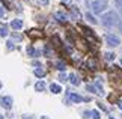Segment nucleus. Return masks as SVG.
Listing matches in <instances>:
<instances>
[{"mask_svg":"<svg viewBox=\"0 0 122 119\" xmlns=\"http://www.w3.org/2000/svg\"><path fill=\"white\" fill-rule=\"evenodd\" d=\"M115 3H116V8L119 9V12L122 14V0H115Z\"/></svg>","mask_w":122,"mask_h":119,"instance_id":"nucleus-23","label":"nucleus"},{"mask_svg":"<svg viewBox=\"0 0 122 119\" xmlns=\"http://www.w3.org/2000/svg\"><path fill=\"white\" fill-rule=\"evenodd\" d=\"M86 18H87V20L89 21H91V23H93V24H97V18H93V15H92V14H86Z\"/></svg>","mask_w":122,"mask_h":119,"instance_id":"nucleus-22","label":"nucleus"},{"mask_svg":"<svg viewBox=\"0 0 122 119\" xmlns=\"http://www.w3.org/2000/svg\"><path fill=\"white\" fill-rule=\"evenodd\" d=\"M38 3L42 5V6H45V5H48V3H50V0H38Z\"/></svg>","mask_w":122,"mask_h":119,"instance_id":"nucleus-26","label":"nucleus"},{"mask_svg":"<svg viewBox=\"0 0 122 119\" xmlns=\"http://www.w3.org/2000/svg\"><path fill=\"white\" fill-rule=\"evenodd\" d=\"M56 68L59 71H65V68H66V66H65V62L63 60H57L56 62Z\"/></svg>","mask_w":122,"mask_h":119,"instance_id":"nucleus-16","label":"nucleus"},{"mask_svg":"<svg viewBox=\"0 0 122 119\" xmlns=\"http://www.w3.org/2000/svg\"><path fill=\"white\" fill-rule=\"evenodd\" d=\"M0 119H3V116H2V115H0Z\"/></svg>","mask_w":122,"mask_h":119,"instance_id":"nucleus-35","label":"nucleus"},{"mask_svg":"<svg viewBox=\"0 0 122 119\" xmlns=\"http://www.w3.org/2000/svg\"><path fill=\"white\" fill-rule=\"evenodd\" d=\"M59 80H60V82H66L68 78H66V75H65L63 72H60V74H59Z\"/></svg>","mask_w":122,"mask_h":119,"instance_id":"nucleus-25","label":"nucleus"},{"mask_svg":"<svg viewBox=\"0 0 122 119\" xmlns=\"http://www.w3.org/2000/svg\"><path fill=\"white\" fill-rule=\"evenodd\" d=\"M27 35H29L30 38H42L44 36V33H42V30H38V29H30L29 32H27Z\"/></svg>","mask_w":122,"mask_h":119,"instance_id":"nucleus-7","label":"nucleus"},{"mask_svg":"<svg viewBox=\"0 0 122 119\" xmlns=\"http://www.w3.org/2000/svg\"><path fill=\"white\" fill-rule=\"evenodd\" d=\"M50 90H51L53 93H60V92H62V88H60L59 84H56V83H51Z\"/></svg>","mask_w":122,"mask_h":119,"instance_id":"nucleus-13","label":"nucleus"},{"mask_svg":"<svg viewBox=\"0 0 122 119\" xmlns=\"http://www.w3.org/2000/svg\"><path fill=\"white\" fill-rule=\"evenodd\" d=\"M109 119H115V118H112V116H110V118H109Z\"/></svg>","mask_w":122,"mask_h":119,"instance_id":"nucleus-36","label":"nucleus"},{"mask_svg":"<svg viewBox=\"0 0 122 119\" xmlns=\"http://www.w3.org/2000/svg\"><path fill=\"white\" fill-rule=\"evenodd\" d=\"M41 119H50V118H47V116H41Z\"/></svg>","mask_w":122,"mask_h":119,"instance_id":"nucleus-32","label":"nucleus"},{"mask_svg":"<svg viewBox=\"0 0 122 119\" xmlns=\"http://www.w3.org/2000/svg\"><path fill=\"white\" fill-rule=\"evenodd\" d=\"M81 29H83V33L86 35V38L87 39H91L92 42H97V36L93 35V32L89 29V27H86V26H81Z\"/></svg>","mask_w":122,"mask_h":119,"instance_id":"nucleus-4","label":"nucleus"},{"mask_svg":"<svg viewBox=\"0 0 122 119\" xmlns=\"http://www.w3.org/2000/svg\"><path fill=\"white\" fill-rule=\"evenodd\" d=\"M87 68L92 69V71L97 69V60H95V59H89V60H87Z\"/></svg>","mask_w":122,"mask_h":119,"instance_id":"nucleus-14","label":"nucleus"},{"mask_svg":"<svg viewBox=\"0 0 122 119\" xmlns=\"http://www.w3.org/2000/svg\"><path fill=\"white\" fill-rule=\"evenodd\" d=\"M106 42H107V45H110V47H118L121 41H119L118 36H115V35H112V33H109V35H106Z\"/></svg>","mask_w":122,"mask_h":119,"instance_id":"nucleus-3","label":"nucleus"},{"mask_svg":"<svg viewBox=\"0 0 122 119\" xmlns=\"http://www.w3.org/2000/svg\"><path fill=\"white\" fill-rule=\"evenodd\" d=\"M27 54L30 56V57H39L41 56V51L33 48V47H27Z\"/></svg>","mask_w":122,"mask_h":119,"instance_id":"nucleus-9","label":"nucleus"},{"mask_svg":"<svg viewBox=\"0 0 122 119\" xmlns=\"http://www.w3.org/2000/svg\"><path fill=\"white\" fill-rule=\"evenodd\" d=\"M35 75H36V77H44V75H45V71L44 69H42V68H36L35 69Z\"/></svg>","mask_w":122,"mask_h":119,"instance_id":"nucleus-17","label":"nucleus"},{"mask_svg":"<svg viewBox=\"0 0 122 119\" xmlns=\"http://www.w3.org/2000/svg\"><path fill=\"white\" fill-rule=\"evenodd\" d=\"M118 107L122 110V99H119V101H118Z\"/></svg>","mask_w":122,"mask_h":119,"instance_id":"nucleus-31","label":"nucleus"},{"mask_svg":"<svg viewBox=\"0 0 122 119\" xmlns=\"http://www.w3.org/2000/svg\"><path fill=\"white\" fill-rule=\"evenodd\" d=\"M23 119H36L35 115H23Z\"/></svg>","mask_w":122,"mask_h":119,"instance_id":"nucleus-27","label":"nucleus"},{"mask_svg":"<svg viewBox=\"0 0 122 119\" xmlns=\"http://www.w3.org/2000/svg\"><path fill=\"white\" fill-rule=\"evenodd\" d=\"M44 89H45V83L44 82H38L35 84V90H38V92H42Z\"/></svg>","mask_w":122,"mask_h":119,"instance_id":"nucleus-15","label":"nucleus"},{"mask_svg":"<svg viewBox=\"0 0 122 119\" xmlns=\"http://www.w3.org/2000/svg\"><path fill=\"white\" fill-rule=\"evenodd\" d=\"M68 98H69L71 103H76V104L83 103V97H80V95H77V93H68Z\"/></svg>","mask_w":122,"mask_h":119,"instance_id":"nucleus-6","label":"nucleus"},{"mask_svg":"<svg viewBox=\"0 0 122 119\" xmlns=\"http://www.w3.org/2000/svg\"><path fill=\"white\" fill-rule=\"evenodd\" d=\"M0 89H2V82H0Z\"/></svg>","mask_w":122,"mask_h":119,"instance_id":"nucleus-34","label":"nucleus"},{"mask_svg":"<svg viewBox=\"0 0 122 119\" xmlns=\"http://www.w3.org/2000/svg\"><path fill=\"white\" fill-rule=\"evenodd\" d=\"M0 104L5 109H11L12 107V98L11 97H2L0 98Z\"/></svg>","mask_w":122,"mask_h":119,"instance_id":"nucleus-5","label":"nucleus"},{"mask_svg":"<svg viewBox=\"0 0 122 119\" xmlns=\"http://www.w3.org/2000/svg\"><path fill=\"white\" fill-rule=\"evenodd\" d=\"M71 2L72 0H62V3H65V5H71Z\"/></svg>","mask_w":122,"mask_h":119,"instance_id":"nucleus-30","label":"nucleus"},{"mask_svg":"<svg viewBox=\"0 0 122 119\" xmlns=\"http://www.w3.org/2000/svg\"><path fill=\"white\" fill-rule=\"evenodd\" d=\"M11 36H12V39H15V41H21L23 39V36L20 35V33H17V32H14Z\"/></svg>","mask_w":122,"mask_h":119,"instance_id":"nucleus-21","label":"nucleus"},{"mask_svg":"<svg viewBox=\"0 0 122 119\" xmlns=\"http://www.w3.org/2000/svg\"><path fill=\"white\" fill-rule=\"evenodd\" d=\"M8 27L6 26H0V36H8Z\"/></svg>","mask_w":122,"mask_h":119,"instance_id":"nucleus-20","label":"nucleus"},{"mask_svg":"<svg viewBox=\"0 0 122 119\" xmlns=\"http://www.w3.org/2000/svg\"><path fill=\"white\" fill-rule=\"evenodd\" d=\"M54 18H56L59 23H66V20H68L66 14H63V12H60V11H57V12L54 14Z\"/></svg>","mask_w":122,"mask_h":119,"instance_id":"nucleus-8","label":"nucleus"},{"mask_svg":"<svg viewBox=\"0 0 122 119\" xmlns=\"http://www.w3.org/2000/svg\"><path fill=\"white\" fill-rule=\"evenodd\" d=\"M107 5H109V0H93L91 3V8L95 14H101L107 8Z\"/></svg>","mask_w":122,"mask_h":119,"instance_id":"nucleus-2","label":"nucleus"},{"mask_svg":"<svg viewBox=\"0 0 122 119\" xmlns=\"http://www.w3.org/2000/svg\"><path fill=\"white\" fill-rule=\"evenodd\" d=\"M44 53H45V56H48V57H51V56H53V50H51V47H50V45H45Z\"/></svg>","mask_w":122,"mask_h":119,"instance_id":"nucleus-19","label":"nucleus"},{"mask_svg":"<svg viewBox=\"0 0 122 119\" xmlns=\"http://www.w3.org/2000/svg\"><path fill=\"white\" fill-rule=\"evenodd\" d=\"M11 27L14 30H20L23 27V21L21 20H14V21H11Z\"/></svg>","mask_w":122,"mask_h":119,"instance_id":"nucleus-11","label":"nucleus"},{"mask_svg":"<svg viewBox=\"0 0 122 119\" xmlns=\"http://www.w3.org/2000/svg\"><path fill=\"white\" fill-rule=\"evenodd\" d=\"M69 9H71V17L74 18V20H80V18H81L80 11H78L76 6H69Z\"/></svg>","mask_w":122,"mask_h":119,"instance_id":"nucleus-10","label":"nucleus"},{"mask_svg":"<svg viewBox=\"0 0 122 119\" xmlns=\"http://www.w3.org/2000/svg\"><path fill=\"white\" fill-rule=\"evenodd\" d=\"M119 26H121V30H122V21H121V23H119Z\"/></svg>","mask_w":122,"mask_h":119,"instance_id":"nucleus-33","label":"nucleus"},{"mask_svg":"<svg viewBox=\"0 0 122 119\" xmlns=\"http://www.w3.org/2000/svg\"><path fill=\"white\" fill-rule=\"evenodd\" d=\"M101 23L106 27L116 26V24H119V17H118V14H116V12L110 11V12H107V14H104V15L101 17Z\"/></svg>","mask_w":122,"mask_h":119,"instance_id":"nucleus-1","label":"nucleus"},{"mask_svg":"<svg viewBox=\"0 0 122 119\" xmlns=\"http://www.w3.org/2000/svg\"><path fill=\"white\" fill-rule=\"evenodd\" d=\"M8 48L9 50H14V48H15V45L12 44V41H8Z\"/></svg>","mask_w":122,"mask_h":119,"instance_id":"nucleus-28","label":"nucleus"},{"mask_svg":"<svg viewBox=\"0 0 122 119\" xmlns=\"http://www.w3.org/2000/svg\"><path fill=\"white\" fill-rule=\"evenodd\" d=\"M68 78H69V82H71V83L74 84V86H77V84H80V78H78L76 74H69V77H68Z\"/></svg>","mask_w":122,"mask_h":119,"instance_id":"nucleus-12","label":"nucleus"},{"mask_svg":"<svg viewBox=\"0 0 122 119\" xmlns=\"http://www.w3.org/2000/svg\"><path fill=\"white\" fill-rule=\"evenodd\" d=\"M104 57H106L107 62H112V60H115V53L109 51V53H106V54H104Z\"/></svg>","mask_w":122,"mask_h":119,"instance_id":"nucleus-18","label":"nucleus"},{"mask_svg":"<svg viewBox=\"0 0 122 119\" xmlns=\"http://www.w3.org/2000/svg\"><path fill=\"white\" fill-rule=\"evenodd\" d=\"M121 65H122V59H121Z\"/></svg>","mask_w":122,"mask_h":119,"instance_id":"nucleus-37","label":"nucleus"},{"mask_svg":"<svg viewBox=\"0 0 122 119\" xmlns=\"http://www.w3.org/2000/svg\"><path fill=\"white\" fill-rule=\"evenodd\" d=\"M3 15H5V9H3L2 6H0V18H2Z\"/></svg>","mask_w":122,"mask_h":119,"instance_id":"nucleus-29","label":"nucleus"},{"mask_svg":"<svg viewBox=\"0 0 122 119\" xmlns=\"http://www.w3.org/2000/svg\"><path fill=\"white\" fill-rule=\"evenodd\" d=\"M92 119H101L100 113H98L97 110H92Z\"/></svg>","mask_w":122,"mask_h":119,"instance_id":"nucleus-24","label":"nucleus"}]
</instances>
